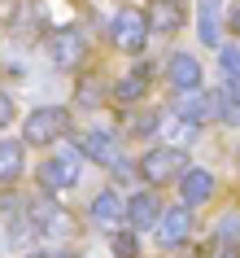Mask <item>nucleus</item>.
Here are the masks:
<instances>
[{"label":"nucleus","mask_w":240,"mask_h":258,"mask_svg":"<svg viewBox=\"0 0 240 258\" xmlns=\"http://www.w3.org/2000/svg\"><path fill=\"white\" fill-rule=\"evenodd\" d=\"M218 61H223L227 83H240V48L236 44H218Z\"/></svg>","instance_id":"nucleus-20"},{"label":"nucleus","mask_w":240,"mask_h":258,"mask_svg":"<svg viewBox=\"0 0 240 258\" xmlns=\"http://www.w3.org/2000/svg\"><path fill=\"white\" fill-rule=\"evenodd\" d=\"M157 245H166V249H179V245H188V236H192V206H171V210H162L157 215Z\"/></svg>","instance_id":"nucleus-7"},{"label":"nucleus","mask_w":240,"mask_h":258,"mask_svg":"<svg viewBox=\"0 0 240 258\" xmlns=\"http://www.w3.org/2000/svg\"><path fill=\"white\" fill-rule=\"evenodd\" d=\"M79 184V153H57L40 166V188H53V192H66Z\"/></svg>","instance_id":"nucleus-8"},{"label":"nucleus","mask_w":240,"mask_h":258,"mask_svg":"<svg viewBox=\"0 0 240 258\" xmlns=\"http://www.w3.org/2000/svg\"><path fill=\"white\" fill-rule=\"evenodd\" d=\"M240 236V215H227L223 223H214V241H223V245H231Z\"/></svg>","instance_id":"nucleus-21"},{"label":"nucleus","mask_w":240,"mask_h":258,"mask_svg":"<svg viewBox=\"0 0 240 258\" xmlns=\"http://www.w3.org/2000/svg\"><path fill=\"white\" fill-rule=\"evenodd\" d=\"M148 31L157 35H175L184 27V0H148V14H144Z\"/></svg>","instance_id":"nucleus-12"},{"label":"nucleus","mask_w":240,"mask_h":258,"mask_svg":"<svg viewBox=\"0 0 240 258\" xmlns=\"http://www.w3.org/2000/svg\"><path fill=\"white\" fill-rule=\"evenodd\" d=\"M79 101H83V105H101V101H105V83H101V79H83Z\"/></svg>","instance_id":"nucleus-22"},{"label":"nucleus","mask_w":240,"mask_h":258,"mask_svg":"<svg viewBox=\"0 0 240 258\" xmlns=\"http://www.w3.org/2000/svg\"><path fill=\"white\" fill-rule=\"evenodd\" d=\"M148 79H153V70H148V66H135L127 79L114 83V101H122V105H135V101H144V96H148Z\"/></svg>","instance_id":"nucleus-14"},{"label":"nucleus","mask_w":240,"mask_h":258,"mask_svg":"<svg viewBox=\"0 0 240 258\" xmlns=\"http://www.w3.org/2000/svg\"><path fill=\"white\" fill-rule=\"evenodd\" d=\"M214 258H240V254H236V249H227V245H223V254H214Z\"/></svg>","instance_id":"nucleus-25"},{"label":"nucleus","mask_w":240,"mask_h":258,"mask_svg":"<svg viewBox=\"0 0 240 258\" xmlns=\"http://www.w3.org/2000/svg\"><path fill=\"white\" fill-rule=\"evenodd\" d=\"M48 57H53L57 70H79L88 61V40H83L79 27H57L48 35Z\"/></svg>","instance_id":"nucleus-4"},{"label":"nucleus","mask_w":240,"mask_h":258,"mask_svg":"<svg viewBox=\"0 0 240 258\" xmlns=\"http://www.w3.org/2000/svg\"><path fill=\"white\" fill-rule=\"evenodd\" d=\"M188 171V153L175 149V145H157L140 158V175H144L148 188H166V184H179V175Z\"/></svg>","instance_id":"nucleus-1"},{"label":"nucleus","mask_w":240,"mask_h":258,"mask_svg":"<svg viewBox=\"0 0 240 258\" xmlns=\"http://www.w3.org/2000/svg\"><path fill=\"white\" fill-rule=\"evenodd\" d=\"M122 206H127V197H118V192L105 188V192L92 202V219H96V223H105V228H114V223L122 219Z\"/></svg>","instance_id":"nucleus-18"},{"label":"nucleus","mask_w":240,"mask_h":258,"mask_svg":"<svg viewBox=\"0 0 240 258\" xmlns=\"http://www.w3.org/2000/svg\"><path fill=\"white\" fill-rule=\"evenodd\" d=\"M74 153L88 158V162H96V166H109L114 158H118L114 132H83V136H74Z\"/></svg>","instance_id":"nucleus-10"},{"label":"nucleus","mask_w":240,"mask_h":258,"mask_svg":"<svg viewBox=\"0 0 240 258\" xmlns=\"http://www.w3.org/2000/svg\"><path fill=\"white\" fill-rule=\"evenodd\" d=\"M171 114L184 122H214V92H201V88H175L171 96Z\"/></svg>","instance_id":"nucleus-6"},{"label":"nucleus","mask_w":240,"mask_h":258,"mask_svg":"<svg viewBox=\"0 0 240 258\" xmlns=\"http://www.w3.org/2000/svg\"><path fill=\"white\" fill-rule=\"evenodd\" d=\"M218 22H223V0H201V14H197V35L205 48H218Z\"/></svg>","instance_id":"nucleus-15"},{"label":"nucleus","mask_w":240,"mask_h":258,"mask_svg":"<svg viewBox=\"0 0 240 258\" xmlns=\"http://www.w3.org/2000/svg\"><path fill=\"white\" fill-rule=\"evenodd\" d=\"M70 132V109L61 105H40L31 109L27 122H22V145H53Z\"/></svg>","instance_id":"nucleus-2"},{"label":"nucleus","mask_w":240,"mask_h":258,"mask_svg":"<svg viewBox=\"0 0 240 258\" xmlns=\"http://www.w3.org/2000/svg\"><path fill=\"white\" fill-rule=\"evenodd\" d=\"M214 188H218V179L205 171V166H188L184 175H179V192H184V206H205L214 197Z\"/></svg>","instance_id":"nucleus-11"},{"label":"nucleus","mask_w":240,"mask_h":258,"mask_svg":"<svg viewBox=\"0 0 240 258\" xmlns=\"http://www.w3.org/2000/svg\"><path fill=\"white\" fill-rule=\"evenodd\" d=\"M227 27H231V31H236V35H240V9H236V14H231V18H227Z\"/></svg>","instance_id":"nucleus-24"},{"label":"nucleus","mask_w":240,"mask_h":258,"mask_svg":"<svg viewBox=\"0 0 240 258\" xmlns=\"http://www.w3.org/2000/svg\"><path fill=\"white\" fill-rule=\"evenodd\" d=\"M27 171V153L18 140H0V184H14Z\"/></svg>","instance_id":"nucleus-16"},{"label":"nucleus","mask_w":240,"mask_h":258,"mask_svg":"<svg viewBox=\"0 0 240 258\" xmlns=\"http://www.w3.org/2000/svg\"><path fill=\"white\" fill-rule=\"evenodd\" d=\"M109 249H114V258H135V254H140L135 228H131V232H114V236H109Z\"/></svg>","instance_id":"nucleus-19"},{"label":"nucleus","mask_w":240,"mask_h":258,"mask_svg":"<svg viewBox=\"0 0 240 258\" xmlns=\"http://www.w3.org/2000/svg\"><path fill=\"white\" fill-rule=\"evenodd\" d=\"M157 215H162V202H157V192H153V188L127 197V206H122V219H127L135 232H148L153 223H157Z\"/></svg>","instance_id":"nucleus-9"},{"label":"nucleus","mask_w":240,"mask_h":258,"mask_svg":"<svg viewBox=\"0 0 240 258\" xmlns=\"http://www.w3.org/2000/svg\"><path fill=\"white\" fill-rule=\"evenodd\" d=\"M27 219H31V228H35V236H53V241H66L70 232H74V219L61 210L57 202H31L27 206Z\"/></svg>","instance_id":"nucleus-5"},{"label":"nucleus","mask_w":240,"mask_h":258,"mask_svg":"<svg viewBox=\"0 0 240 258\" xmlns=\"http://www.w3.org/2000/svg\"><path fill=\"white\" fill-rule=\"evenodd\" d=\"M9 118H14V96L0 92V127H9Z\"/></svg>","instance_id":"nucleus-23"},{"label":"nucleus","mask_w":240,"mask_h":258,"mask_svg":"<svg viewBox=\"0 0 240 258\" xmlns=\"http://www.w3.org/2000/svg\"><path fill=\"white\" fill-rule=\"evenodd\" d=\"M214 118L240 127V83H227V88L214 92Z\"/></svg>","instance_id":"nucleus-17"},{"label":"nucleus","mask_w":240,"mask_h":258,"mask_svg":"<svg viewBox=\"0 0 240 258\" xmlns=\"http://www.w3.org/2000/svg\"><path fill=\"white\" fill-rule=\"evenodd\" d=\"M166 79L175 88H201V61L192 53H171L166 57Z\"/></svg>","instance_id":"nucleus-13"},{"label":"nucleus","mask_w":240,"mask_h":258,"mask_svg":"<svg viewBox=\"0 0 240 258\" xmlns=\"http://www.w3.org/2000/svg\"><path fill=\"white\" fill-rule=\"evenodd\" d=\"M109 44L118 48V53H144L148 44V22L140 9H118L114 22H109Z\"/></svg>","instance_id":"nucleus-3"}]
</instances>
